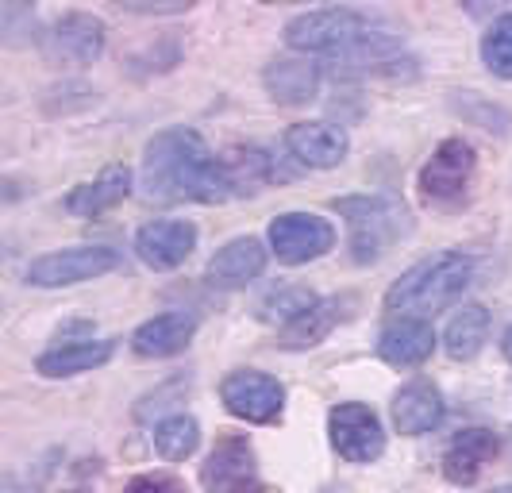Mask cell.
Segmentation results:
<instances>
[{
  "instance_id": "cell-1",
  "label": "cell",
  "mask_w": 512,
  "mask_h": 493,
  "mask_svg": "<svg viewBox=\"0 0 512 493\" xmlns=\"http://www.w3.org/2000/svg\"><path fill=\"white\" fill-rule=\"evenodd\" d=\"M139 185L143 197L158 205H181V201L220 205L231 197L224 158L212 155L193 128H170L154 135L143 155Z\"/></svg>"
},
{
  "instance_id": "cell-2",
  "label": "cell",
  "mask_w": 512,
  "mask_h": 493,
  "mask_svg": "<svg viewBox=\"0 0 512 493\" xmlns=\"http://www.w3.org/2000/svg\"><path fill=\"white\" fill-rule=\"evenodd\" d=\"M285 43L297 54H328L343 58L355 70H389L397 74V43L378 31L370 16H362L355 8H320L305 12L285 27Z\"/></svg>"
},
{
  "instance_id": "cell-3",
  "label": "cell",
  "mask_w": 512,
  "mask_h": 493,
  "mask_svg": "<svg viewBox=\"0 0 512 493\" xmlns=\"http://www.w3.org/2000/svg\"><path fill=\"white\" fill-rule=\"evenodd\" d=\"M470 282H474V259L462 251H439L420 259L385 289V309L405 316H432L455 305Z\"/></svg>"
},
{
  "instance_id": "cell-4",
  "label": "cell",
  "mask_w": 512,
  "mask_h": 493,
  "mask_svg": "<svg viewBox=\"0 0 512 493\" xmlns=\"http://www.w3.org/2000/svg\"><path fill=\"white\" fill-rule=\"evenodd\" d=\"M339 216L351 228V255L355 262H374L397 235L409 232V208L397 197H343L335 201Z\"/></svg>"
},
{
  "instance_id": "cell-5",
  "label": "cell",
  "mask_w": 512,
  "mask_h": 493,
  "mask_svg": "<svg viewBox=\"0 0 512 493\" xmlns=\"http://www.w3.org/2000/svg\"><path fill=\"white\" fill-rule=\"evenodd\" d=\"M120 262H124L120 247L85 243V247H70V251H54V255L35 259L27 266V282L43 289L77 286V282H89V278H101L108 270H116Z\"/></svg>"
},
{
  "instance_id": "cell-6",
  "label": "cell",
  "mask_w": 512,
  "mask_h": 493,
  "mask_svg": "<svg viewBox=\"0 0 512 493\" xmlns=\"http://www.w3.org/2000/svg\"><path fill=\"white\" fill-rule=\"evenodd\" d=\"M220 401L231 416L247 424H274L285 409V390L278 378L262 370H231L220 382Z\"/></svg>"
},
{
  "instance_id": "cell-7",
  "label": "cell",
  "mask_w": 512,
  "mask_h": 493,
  "mask_svg": "<svg viewBox=\"0 0 512 493\" xmlns=\"http://www.w3.org/2000/svg\"><path fill=\"white\" fill-rule=\"evenodd\" d=\"M270 251L285 262V266H301L320 255H328L335 247V228L324 216L312 212H285L270 224Z\"/></svg>"
},
{
  "instance_id": "cell-8",
  "label": "cell",
  "mask_w": 512,
  "mask_h": 493,
  "mask_svg": "<svg viewBox=\"0 0 512 493\" xmlns=\"http://www.w3.org/2000/svg\"><path fill=\"white\" fill-rule=\"evenodd\" d=\"M328 432H332V447L347 459V463H374L385 451L382 420L374 409H366L359 401H343L328 413Z\"/></svg>"
},
{
  "instance_id": "cell-9",
  "label": "cell",
  "mask_w": 512,
  "mask_h": 493,
  "mask_svg": "<svg viewBox=\"0 0 512 493\" xmlns=\"http://www.w3.org/2000/svg\"><path fill=\"white\" fill-rule=\"evenodd\" d=\"M474 166H478V155L466 139H443L436 155L428 158L424 170H420V193L436 205L459 201L474 182Z\"/></svg>"
},
{
  "instance_id": "cell-10",
  "label": "cell",
  "mask_w": 512,
  "mask_h": 493,
  "mask_svg": "<svg viewBox=\"0 0 512 493\" xmlns=\"http://www.w3.org/2000/svg\"><path fill=\"white\" fill-rule=\"evenodd\" d=\"M201 478L212 493H262L255 451L243 436H224L216 443Z\"/></svg>"
},
{
  "instance_id": "cell-11",
  "label": "cell",
  "mask_w": 512,
  "mask_h": 493,
  "mask_svg": "<svg viewBox=\"0 0 512 493\" xmlns=\"http://www.w3.org/2000/svg\"><path fill=\"white\" fill-rule=\"evenodd\" d=\"M197 228L189 220H151L135 232V255L151 270H174L193 255Z\"/></svg>"
},
{
  "instance_id": "cell-12",
  "label": "cell",
  "mask_w": 512,
  "mask_h": 493,
  "mask_svg": "<svg viewBox=\"0 0 512 493\" xmlns=\"http://www.w3.org/2000/svg\"><path fill=\"white\" fill-rule=\"evenodd\" d=\"M285 151L308 170H332L347 158V131L328 120H305L285 131Z\"/></svg>"
},
{
  "instance_id": "cell-13",
  "label": "cell",
  "mask_w": 512,
  "mask_h": 493,
  "mask_svg": "<svg viewBox=\"0 0 512 493\" xmlns=\"http://www.w3.org/2000/svg\"><path fill=\"white\" fill-rule=\"evenodd\" d=\"M47 47L51 58L70 62V66H85L104 51V24L89 12H66L58 24L47 31Z\"/></svg>"
},
{
  "instance_id": "cell-14",
  "label": "cell",
  "mask_w": 512,
  "mask_h": 493,
  "mask_svg": "<svg viewBox=\"0 0 512 493\" xmlns=\"http://www.w3.org/2000/svg\"><path fill=\"white\" fill-rule=\"evenodd\" d=\"M193 332H197V316L193 312H162V316H151L147 324H139L131 332V351L143 355V359H170V355L189 347Z\"/></svg>"
},
{
  "instance_id": "cell-15",
  "label": "cell",
  "mask_w": 512,
  "mask_h": 493,
  "mask_svg": "<svg viewBox=\"0 0 512 493\" xmlns=\"http://www.w3.org/2000/svg\"><path fill=\"white\" fill-rule=\"evenodd\" d=\"M266 266V247L258 243L255 235H243V239H231L224 243L212 262H208V282L220 289H243L251 286Z\"/></svg>"
},
{
  "instance_id": "cell-16",
  "label": "cell",
  "mask_w": 512,
  "mask_h": 493,
  "mask_svg": "<svg viewBox=\"0 0 512 493\" xmlns=\"http://www.w3.org/2000/svg\"><path fill=\"white\" fill-rule=\"evenodd\" d=\"M493 455H497V436L486 428H466L443 451V474L455 486H474L482 478V470L493 463Z\"/></svg>"
},
{
  "instance_id": "cell-17",
  "label": "cell",
  "mask_w": 512,
  "mask_h": 493,
  "mask_svg": "<svg viewBox=\"0 0 512 493\" xmlns=\"http://www.w3.org/2000/svg\"><path fill=\"white\" fill-rule=\"evenodd\" d=\"M436 351V332L420 316H401L378 336V355L389 366H420Z\"/></svg>"
},
{
  "instance_id": "cell-18",
  "label": "cell",
  "mask_w": 512,
  "mask_h": 493,
  "mask_svg": "<svg viewBox=\"0 0 512 493\" xmlns=\"http://www.w3.org/2000/svg\"><path fill=\"white\" fill-rule=\"evenodd\" d=\"M262 78L278 104H308L320 89V66L305 54H285L266 66Z\"/></svg>"
},
{
  "instance_id": "cell-19",
  "label": "cell",
  "mask_w": 512,
  "mask_h": 493,
  "mask_svg": "<svg viewBox=\"0 0 512 493\" xmlns=\"http://www.w3.org/2000/svg\"><path fill=\"white\" fill-rule=\"evenodd\" d=\"M439 420H443V393L432 382L416 378V382L397 390V397H393V424L405 436H424V432L436 428Z\"/></svg>"
},
{
  "instance_id": "cell-20",
  "label": "cell",
  "mask_w": 512,
  "mask_h": 493,
  "mask_svg": "<svg viewBox=\"0 0 512 493\" xmlns=\"http://www.w3.org/2000/svg\"><path fill=\"white\" fill-rule=\"evenodd\" d=\"M131 193V170L128 166H108L101 178L81 182L66 193V212L70 216H101L108 208H116Z\"/></svg>"
},
{
  "instance_id": "cell-21",
  "label": "cell",
  "mask_w": 512,
  "mask_h": 493,
  "mask_svg": "<svg viewBox=\"0 0 512 493\" xmlns=\"http://www.w3.org/2000/svg\"><path fill=\"white\" fill-rule=\"evenodd\" d=\"M112 359V339H74V343H62L54 351H43L35 359V370L43 378H74L85 370H97Z\"/></svg>"
},
{
  "instance_id": "cell-22",
  "label": "cell",
  "mask_w": 512,
  "mask_h": 493,
  "mask_svg": "<svg viewBox=\"0 0 512 493\" xmlns=\"http://www.w3.org/2000/svg\"><path fill=\"white\" fill-rule=\"evenodd\" d=\"M486 339H489V309H482V305H462L451 316L447 332H443V347H447L451 359L466 363V359H474L486 347Z\"/></svg>"
},
{
  "instance_id": "cell-23",
  "label": "cell",
  "mask_w": 512,
  "mask_h": 493,
  "mask_svg": "<svg viewBox=\"0 0 512 493\" xmlns=\"http://www.w3.org/2000/svg\"><path fill=\"white\" fill-rule=\"evenodd\" d=\"M197 443H201V424H197L193 416L178 413L154 424V451H158L166 463L189 459V455L197 451Z\"/></svg>"
},
{
  "instance_id": "cell-24",
  "label": "cell",
  "mask_w": 512,
  "mask_h": 493,
  "mask_svg": "<svg viewBox=\"0 0 512 493\" xmlns=\"http://www.w3.org/2000/svg\"><path fill=\"white\" fill-rule=\"evenodd\" d=\"M339 320V301H312L297 320H289L282 328L285 347H312L328 336Z\"/></svg>"
},
{
  "instance_id": "cell-25",
  "label": "cell",
  "mask_w": 512,
  "mask_h": 493,
  "mask_svg": "<svg viewBox=\"0 0 512 493\" xmlns=\"http://www.w3.org/2000/svg\"><path fill=\"white\" fill-rule=\"evenodd\" d=\"M482 62L493 78L512 81V12H501L482 35Z\"/></svg>"
},
{
  "instance_id": "cell-26",
  "label": "cell",
  "mask_w": 512,
  "mask_h": 493,
  "mask_svg": "<svg viewBox=\"0 0 512 493\" xmlns=\"http://www.w3.org/2000/svg\"><path fill=\"white\" fill-rule=\"evenodd\" d=\"M224 170H228L231 193H255L270 174V162L262 151H235L231 158H224Z\"/></svg>"
},
{
  "instance_id": "cell-27",
  "label": "cell",
  "mask_w": 512,
  "mask_h": 493,
  "mask_svg": "<svg viewBox=\"0 0 512 493\" xmlns=\"http://www.w3.org/2000/svg\"><path fill=\"white\" fill-rule=\"evenodd\" d=\"M124 493H185V486L174 474H139V478H131Z\"/></svg>"
},
{
  "instance_id": "cell-28",
  "label": "cell",
  "mask_w": 512,
  "mask_h": 493,
  "mask_svg": "<svg viewBox=\"0 0 512 493\" xmlns=\"http://www.w3.org/2000/svg\"><path fill=\"white\" fill-rule=\"evenodd\" d=\"M501 351H505V359L512 363V328L505 332V339H501Z\"/></svg>"
},
{
  "instance_id": "cell-29",
  "label": "cell",
  "mask_w": 512,
  "mask_h": 493,
  "mask_svg": "<svg viewBox=\"0 0 512 493\" xmlns=\"http://www.w3.org/2000/svg\"><path fill=\"white\" fill-rule=\"evenodd\" d=\"M489 493H512V486H501V490H489Z\"/></svg>"
},
{
  "instance_id": "cell-30",
  "label": "cell",
  "mask_w": 512,
  "mask_h": 493,
  "mask_svg": "<svg viewBox=\"0 0 512 493\" xmlns=\"http://www.w3.org/2000/svg\"><path fill=\"white\" fill-rule=\"evenodd\" d=\"M70 493H85V490H70Z\"/></svg>"
}]
</instances>
